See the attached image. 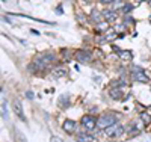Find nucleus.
<instances>
[{
    "label": "nucleus",
    "instance_id": "nucleus-4",
    "mask_svg": "<svg viewBox=\"0 0 151 142\" xmlns=\"http://www.w3.org/2000/svg\"><path fill=\"white\" fill-rule=\"evenodd\" d=\"M80 124H82V127L85 128V130L89 132V130H94V128L97 127V120L92 117V115H83Z\"/></svg>",
    "mask_w": 151,
    "mask_h": 142
},
{
    "label": "nucleus",
    "instance_id": "nucleus-7",
    "mask_svg": "<svg viewBox=\"0 0 151 142\" xmlns=\"http://www.w3.org/2000/svg\"><path fill=\"white\" fill-rule=\"evenodd\" d=\"M12 109H14L15 115L21 120V121H26V117H24V110H23V106H21V101L20 100H14L12 101Z\"/></svg>",
    "mask_w": 151,
    "mask_h": 142
},
{
    "label": "nucleus",
    "instance_id": "nucleus-11",
    "mask_svg": "<svg viewBox=\"0 0 151 142\" xmlns=\"http://www.w3.org/2000/svg\"><path fill=\"white\" fill-rule=\"evenodd\" d=\"M103 17H104V20H106L107 23L115 21V18H116V12H115V11H104V12H103Z\"/></svg>",
    "mask_w": 151,
    "mask_h": 142
},
{
    "label": "nucleus",
    "instance_id": "nucleus-20",
    "mask_svg": "<svg viewBox=\"0 0 151 142\" xmlns=\"http://www.w3.org/2000/svg\"><path fill=\"white\" fill-rule=\"evenodd\" d=\"M133 23H134L133 17H125V20H124V23H122V24L125 26V24H133Z\"/></svg>",
    "mask_w": 151,
    "mask_h": 142
},
{
    "label": "nucleus",
    "instance_id": "nucleus-5",
    "mask_svg": "<svg viewBox=\"0 0 151 142\" xmlns=\"http://www.w3.org/2000/svg\"><path fill=\"white\" fill-rule=\"evenodd\" d=\"M74 58H76V61H79L80 63H88V62H91V59H92V55L89 53L88 50H76L74 51Z\"/></svg>",
    "mask_w": 151,
    "mask_h": 142
},
{
    "label": "nucleus",
    "instance_id": "nucleus-16",
    "mask_svg": "<svg viewBox=\"0 0 151 142\" xmlns=\"http://www.w3.org/2000/svg\"><path fill=\"white\" fill-rule=\"evenodd\" d=\"M133 9H134L133 3H124V6H122V12H124V14H129V12H132Z\"/></svg>",
    "mask_w": 151,
    "mask_h": 142
},
{
    "label": "nucleus",
    "instance_id": "nucleus-1",
    "mask_svg": "<svg viewBox=\"0 0 151 142\" xmlns=\"http://www.w3.org/2000/svg\"><path fill=\"white\" fill-rule=\"evenodd\" d=\"M118 120H119L118 113H104V115H101V117L97 120V127L106 130L107 127H110L113 124H118Z\"/></svg>",
    "mask_w": 151,
    "mask_h": 142
},
{
    "label": "nucleus",
    "instance_id": "nucleus-13",
    "mask_svg": "<svg viewBox=\"0 0 151 142\" xmlns=\"http://www.w3.org/2000/svg\"><path fill=\"white\" fill-rule=\"evenodd\" d=\"M109 94H110L112 98H115V100H119L122 97V91H121V89H118V88H112Z\"/></svg>",
    "mask_w": 151,
    "mask_h": 142
},
{
    "label": "nucleus",
    "instance_id": "nucleus-12",
    "mask_svg": "<svg viewBox=\"0 0 151 142\" xmlns=\"http://www.w3.org/2000/svg\"><path fill=\"white\" fill-rule=\"evenodd\" d=\"M68 95L65 94V95H60L59 97V100H58V103H59V107H62V109H67L68 106H70V101H68Z\"/></svg>",
    "mask_w": 151,
    "mask_h": 142
},
{
    "label": "nucleus",
    "instance_id": "nucleus-9",
    "mask_svg": "<svg viewBox=\"0 0 151 142\" xmlns=\"http://www.w3.org/2000/svg\"><path fill=\"white\" fill-rule=\"evenodd\" d=\"M76 141H77V142H97L92 135H88V133H80V135H77V136H76Z\"/></svg>",
    "mask_w": 151,
    "mask_h": 142
},
{
    "label": "nucleus",
    "instance_id": "nucleus-22",
    "mask_svg": "<svg viewBox=\"0 0 151 142\" xmlns=\"http://www.w3.org/2000/svg\"><path fill=\"white\" fill-rule=\"evenodd\" d=\"M26 97H27L29 100H32V98H33V92H32V91H27V92H26Z\"/></svg>",
    "mask_w": 151,
    "mask_h": 142
},
{
    "label": "nucleus",
    "instance_id": "nucleus-10",
    "mask_svg": "<svg viewBox=\"0 0 151 142\" xmlns=\"http://www.w3.org/2000/svg\"><path fill=\"white\" fill-rule=\"evenodd\" d=\"M91 20L100 24V23H103L104 17H103L101 12H98V9H92V12H91Z\"/></svg>",
    "mask_w": 151,
    "mask_h": 142
},
{
    "label": "nucleus",
    "instance_id": "nucleus-3",
    "mask_svg": "<svg viewBox=\"0 0 151 142\" xmlns=\"http://www.w3.org/2000/svg\"><path fill=\"white\" fill-rule=\"evenodd\" d=\"M104 133H106L109 138H119V136H122V133H124V127H122L121 124H113V125H110V127L106 128Z\"/></svg>",
    "mask_w": 151,
    "mask_h": 142
},
{
    "label": "nucleus",
    "instance_id": "nucleus-8",
    "mask_svg": "<svg viewBox=\"0 0 151 142\" xmlns=\"http://www.w3.org/2000/svg\"><path fill=\"white\" fill-rule=\"evenodd\" d=\"M62 128H64L67 133L73 135V133H76V130H77V123L73 121V120H65L64 124H62Z\"/></svg>",
    "mask_w": 151,
    "mask_h": 142
},
{
    "label": "nucleus",
    "instance_id": "nucleus-23",
    "mask_svg": "<svg viewBox=\"0 0 151 142\" xmlns=\"http://www.w3.org/2000/svg\"><path fill=\"white\" fill-rule=\"evenodd\" d=\"M52 141H53V142H60V141H59V138H53Z\"/></svg>",
    "mask_w": 151,
    "mask_h": 142
},
{
    "label": "nucleus",
    "instance_id": "nucleus-21",
    "mask_svg": "<svg viewBox=\"0 0 151 142\" xmlns=\"http://www.w3.org/2000/svg\"><path fill=\"white\" fill-rule=\"evenodd\" d=\"M77 17H79V21H80V23H85V15L82 14V12H79Z\"/></svg>",
    "mask_w": 151,
    "mask_h": 142
},
{
    "label": "nucleus",
    "instance_id": "nucleus-14",
    "mask_svg": "<svg viewBox=\"0 0 151 142\" xmlns=\"http://www.w3.org/2000/svg\"><path fill=\"white\" fill-rule=\"evenodd\" d=\"M115 38H116V32L113 30V29H109V30L106 32V35H104L106 43H109V41H112V40H115Z\"/></svg>",
    "mask_w": 151,
    "mask_h": 142
},
{
    "label": "nucleus",
    "instance_id": "nucleus-2",
    "mask_svg": "<svg viewBox=\"0 0 151 142\" xmlns=\"http://www.w3.org/2000/svg\"><path fill=\"white\" fill-rule=\"evenodd\" d=\"M56 59V56L53 55V53H45V55H38L36 58H35V61H33V63H36L38 65V68H44L47 63H50V62H53Z\"/></svg>",
    "mask_w": 151,
    "mask_h": 142
},
{
    "label": "nucleus",
    "instance_id": "nucleus-19",
    "mask_svg": "<svg viewBox=\"0 0 151 142\" xmlns=\"http://www.w3.org/2000/svg\"><path fill=\"white\" fill-rule=\"evenodd\" d=\"M2 117L3 118H8V107H6V101L2 103Z\"/></svg>",
    "mask_w": 151,
    "mask_h": 142
},
{
    "label": "nucleus",
    "instance_id": "nucleus-24",
    "mask_svg": "<svg viewBox=\"0 0 151 142\" xmlns=\"http://www.w3.org/2000/svg\"><path fill=\"white\" fill-rule=\"evenodd\" d=\"M148 5H151V2H148Z\"/></svg>",
    "mask_w": 151,
    "mask_h": 142
},
{
    "label": "nucleus",
    "instance_id": "nucleus-17",
    "mask_svg": "<svg viewBox=\"0 0 151 142\" xmlns=\"http://www.w3.org/2000/svg\"><path fill=\"white\" fill-rule=\"evenodd\" d=\"M107 26H109V23H107V21L100 23V24H98V30H97V32H107V30H109V29H107Z\"/></svg>",
    "mask_w": 151,
    "mask_h": 142
},
{
    "label": "nucleus",
    "instance_id": "nucleus-15",
    "mask_svg": "<svg viewBox=\"0 0 151 142\" xmlns=\"http://www.w3.org/2000/svg\"><path fill=\"white\" fill-rule=\"evenodd\" d=\"M65 74H67V68L65 67H58V68L53 70V76H56V77H62Z\"/></svg>",
    "mask_w": 151,
    "mask_h": 142
},
{
    "label": "nucleus",
    "instance_id": "nucleus-6",
    "mask_svg": "<svg viewBox=\"0 0 151 142\" xmlns=\"http://www.w3.org/2000/svg\"><path fill=\"white\" fill-rule=\"evenodd\" d=\"M132 76H133L134 80H139V82H147V80H148V77H147V74L144 73V70H142L141 67H137V65L132 67Z\"/></svg>",
    "mask_w": 151,
    "mask_h": 142
},
{
    "label": "nucleus",
    "instance_id": "nucleus-18",
    "mask_svg": "<svg viewBox=\"0 0 151 142\" xmlns=\"http://www.w3.org/2000/svg\"><path fill=\"white\" fill-rule=\"evenodd\" d=\"M141 120H142L145 124H150V123H151V115L147 113V112H144V113H141Z\"/></svg>",
    "mask_w": 151,
    "mask_h": 142
}]
</instances>
